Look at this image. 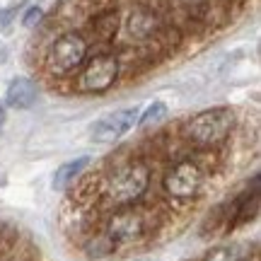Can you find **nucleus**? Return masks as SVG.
Here are the masks:
<instances>
[{"label":"nucleus","instance_id":"4468645a","mask_svg":"<svg viewBox=\"0 0 261 261\" xmlns=\"http://www.w3.org/2000/svg\"><path fill=\"white\" fill-rule=\"evenodd\" d=\"M203 261H240V249L237 247H218Z\"/></svg>","mask_w":261,"mask_h":261},{"label":"nucleus","instance_id":"2eb2a0df","mask_svg":"<svg viewBox=\"0 0 261 261\" xmlns=\"http://www.w3.org/2000/svg\"><path fill=\"white\" fill-rule=\"evenodd\" d=\"M41 17H44V10L39 8V5H32V8H27V12L22 15V27L34 29L39 22H41Z\"/></svg>","mask_w":261,"mask_h":261},{"label":"nucleus","instance_id":"39448f33","mask_svg":"<svg viewBox=\"0 0 261 261\" xmlns=\"http://www.w3.org/2000/svg\"><path fill=\"white\" fill-rule=\"evenodd\" d=\"M205 181V172L203 167L194 162V160H181L174 167L165 174V194L174 201H194L196 196L201 194Z\"/></svg>","mask_w":261,"mask_h":261},{"label":"nucleus","instance_id":"f8f14e48","mask_svg":"<svg viewBox=\"0 0 261 261\" xmlns=\"http://www.w3.org/2000/svg\"><path fill=\"white\" fill-rule=\"evenodd\" d=\"M167 116V104L165 102H152V104H148L145 109H140V114H138V123L136 126H155L158 121H162Z\"/></svg>","mask_w":261,"mask_h":261},{"label":"nucleus","instance_id":"9d476101","mask_svg":"<svg viewBox=\"0 0 261 261\" xmlns=\"http://www.w3.org/2000/svg\"><path fill=\"white\" fill-rule=\"evenodd\" d=\"M90 32H92V37L97 41H112L116 37V32H119V12L116 10H102V12H97L90 22Z\"/></svg>","mask_w":261,"mask_h":261},{"label":"nucleus","instance_id":"f257e3e1","mask_svg":"<svg viewBox=\"0 0 261 261\" xmlns=\"http://www.w3.org/2000/svg\"><path fill=\"white\" fill-rule=\"evenodd\" d=\"M150 189V167L140 160L126 162L116 167L99 187V198L109 208H123V205L138 203Z\"/></svg>","mask_w":261,"mask_h":261},{"label":"nucleus","instance_id":"f03ea898","mask_svg":"<svg viewBox=\"0 0 261 261\" xmlns=\"http://www.w3.org/2000/svg\"><path fill=\"white\" fill-rule=\"evenodd\" d=\"M237 116L232 109L227 107H213V109H205L198 112L181 126V136L189 145L201 150H211L218 148L220 143L230 138V133L234 130Z\"/></svg>","mask_w":261,"mask_h":261},{"label":"nucleus","instance_id":"9b49d317","mask_svg":"<svg viewBox=\"0 0 261 261\" xmlns=\"http://www.w3.org/2000/svg\"><path fill=\"white\" fill-rule=\"evenodd\" d=\"M90 165V158H77V160H70V162H65L63 167H58L56 177H54V187L56 189H65L70 187L75 179L80 177L85 172V167Z\"/></svg>","mask_w":261,"mask_h":261},{"label":"nucleus","instance_id":"6e6552de","mask_svg":"<svg viewBox=\"0 0 261 261\" xmlns=\"http://www.w3.org/2000/svg\"><path fill=\"white\" fill-rule=\"evenodd\" d=\"M162 27H165V22L160 17V12H152L148 8L133 10L128 15V19H126V32L136 41H148V39L158 37Z\"/></svg>","mask_w":261,"mask_h":261},{"label":"nucleus","instance_id":"1a4fd4ad","mask_svg":"<svg viewBox=\"0 0 261 261\" xmlns=\"http://www.w3.org/2000/svg\"><path fill=\"white\" fill-rule=\"evenodd\" d=\"M37 97H39V90L34 80H29V77H15L8 85L5 104H8L10 109H29V107H34Z\"/></svg>","mask_w":261,"mask_h":261},{"label":"nucleus","instance_id":"ddd939ff","mask_svg":"<svg viewBox=\"0 0 261 261\" xmlns=\"http://www.w3.org/2000/svg\"><path fill=\"white\" fill-rule=\"evenodd\" d=\"M114 249H116V247H114V242L104 232H97L94 237H90V240H87V244H85V252H87V256H107V254H112Z\"/></svg>","mask_w":261,"mask_h":261},{"label":"nucleus","instance_id":"0eeeda50","mask_svg":"<svg viewBox=\"0 0 261 261\" xmlns=\"http://www.w3.org/2000/svg\"><path fill=\"white\" fill-rule=\"evenodd\" d=\"M138 114L140 107H128V109H119V112L99 119L92 126V140H97V143H114V140L123 138L130 128H136Z\"/></svg>","mask_w":261,"mask_h":261},{"label":"nucleus","instance_id":"20e7f679","mask_svg":"<svg viewBox=\"0 0 261 261\" xmlns=\"http://www.w3.org/2000/svg\"><path fill=\"white\" fill-rule=\"evenodd\" d=\"M119 75H121V61L116 54H94L77 70L75 90L83 94H102L112 90Z\"/></svg>","mask_w":261,"mask_h":261},{"label":"nucleus","instance_id":"423d86ee","mask_svg":"<svg viewBox=\"0 0 261 261\" xmlns=\"http://www.w3.org/2000/svg\"><path fill=\"white\" fill-rule=\"evenodd\" d=\"M114 247L119 244H133L143 240L148 232V218L143 215V211L133 208V205H123V208H114V213L107 218L102 230Z\"/></svg>","mask_w":261,"mask_h":261},{"label":"nucleus","instance_id":"7ed1b4c3","mask_svg":"<svg viewBox=\"0 0 261 261\" xmlns=\"http://www.w3.org/2000/svg\"><path fill=\"white\" fill-rule=\"evenodd\" d=\"M90 56V41L83 32H75V29H68L63 34H58L51 46L46 51V58H44V65L51 75L56 77H68V75H75L83 63Z\"/></svg>","mask_w":261,"mask_h":261}]
</instances>
